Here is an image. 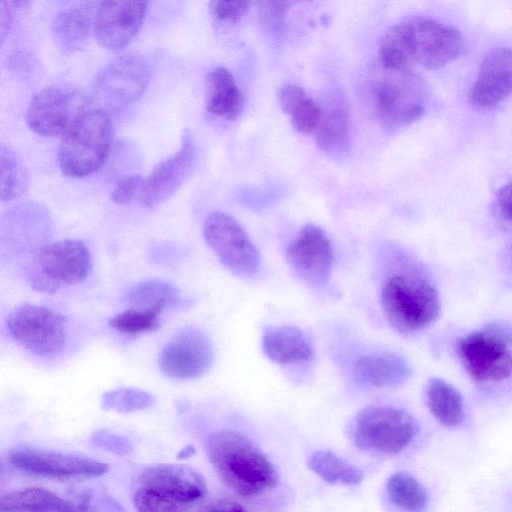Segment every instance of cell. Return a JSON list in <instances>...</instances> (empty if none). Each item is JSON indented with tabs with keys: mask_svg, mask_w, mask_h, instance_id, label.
<instances>
[{
	"mask_svg": "<svg viewBox=\"0 0 512 512\" xmlns=\"http://www.w3.org/2000/svg\"><path fill=\"white\" fill-rule=\"evenodd\" d=\"M210 463L220 479L244 498H254L272 490L277 472L266 455L243 434L223 429L206 441Z\"/></svg>",
	"mask_w": 512,
	"mask_h": 512,
	"instance_id": "1",
	"label": "cell"
},
{
	"mask_svg": "<svg viewBox=\"0 0 512 512\" xmlns=\"http://www.w3.org/2000/svg\"><path fill=\"white\" fill-rule=\"evenodd\" d=\"M206 491L205 480L196 470L181 464H158L136 478L133 504L143 512L185 511L202 500Z\"/></svg>",
	"mask_w": 512,
	"mask_h": 512,
	"instance_id": "2",
	"label": "cell"
},
{
	"mask_svg": "<svg viewBox=\"0 0 512 512\" xmlns=\"http://www.w3.org/2000/svg\"><path fill=\"white\" fill-rule=\"evenodd\" d=\"M113 126L108 112L90 108L63 135L58 161L62 173L83 178L97 172L110 152Z\"/></svg>",
	"mask_w": 512,
	"mask_h": 512,
	"instance_id": "3",
	"label": "cell"
},
{
	"mask_svg": "<svg viewBox=\"0 0 512 512\" xmlns=\"http://www.w3.org/2000/svg\"><path fill=\"white\" fill-rule=\"evenodd\" d=\"M383 313L392 327L405 334L431 326L440 314L436 289L413 275H394L381 291Z\"/></svg>",
	"mask_w": 512,
	"mask_h": 512,
	"instance_id": "4",
	"label": "cell"
},
{
	"mask_svg": "<svg viewBox=\"0 0 512 512\" xmlns=\"http://www.w3.org/2000/svg\"><path fill=\"white\" fill-rule=\"evenodd\" d=\"M386 72L372 89V109L382 128L397 130L424 114L428 91L411 69Z\"/></svg>",
	"mask_w": 512,
	"mask_h": 512,
	"instance_id": "5",
	"label": "cell"
},
{
	"mask_svg": "<svg viewBox=\"0 0 512 512\" xmlns=\"http://www.w3.org/2000/svg\"><path fill=\"white\" fill-rule=\"evenodd\" d=\"M418 424L408 412L390 407L372 405L362 409L351 425V436L360 449L395 455L413 441Z\"/></svg>",
	"mask_w": 512,
	"mask_h": 512,
	"instance_id": "6",
	"label": "cell"
},
{
	"mask_svg": "<svg viewBox=\"0 0 512 512\" xmlns=\"http://www.w3.org/2000/svg\"><path fill=\"white\" fill-rule=\"evenodd\" d=\"M393 27L412 64L438 69L455 60L462 51L460 32L434 19L417 16Z\"/></svg>",
	"mask_w": 512,
	"mask_h": 512,
	"instance_id": "7",
	"label": "cell"
},
{
	"mask_svg": "<svg viewBox=\"0 0 512 512\" xmlns=\"http://www.w3.org/2000/svg\"><path fill=\"white\" fill-rule=\"evenodd\" d=\"M92 268L86 245L65 239L41 246L29 268L31 286L40 292L54 293L62 284L84 281Z\"/></svg>",
	"mask_w": 512,
	"mask_h": 512,
	"instance_id": "8",
	"label": "cell"
},
{
	"mask_svg": "<svg viewBox=\"0 0 512 512\" xmlns=\"http://www.w3.org/2000/svg\"><path fill=\"white\" fill-rule=\"evenodd\" d=\"M510 334L498 326L459 337L458 357L467 374L479 383H495L512 375Z\"/></svg>",
	"mask_w": 512,
	"mask_h": 512,
	"instance_id": "9",
	"label": "cell"
},
{
	"mask_svg": "<svg viewBox=\"0 0 512 512\" xmlns=\"http://www.w3.org/2000/svg\"><path fill=\"white\" fill-rule=\"evenodd\" d=\"M92 100V97L75 85H50L31 100L26 115L27 125L42 136H62L92 108Z\"/></svg>",
	"mask_w": 512,
	"mask_h": 512,
	"instance_id": "10",
	"label": "cell"
},
{
	"mask_svg": "<svg viewBox=\"0 0 512 512\" xmlns=\"http://www.w3.org/2000/svg\"><path fill=\"white\" fill-rule=\"evenodd\" d=\"M6 327L15 341L42 357L60 353L67 340L65 318L42 305L24 303L15 307L6 319Z\"/></svg>",
	"mask_w": 512,
	"mask_h": 512,
	"instance_id": "11",
	"label": "cell"
},
{
	"mask_svg": "<svg viewBox=\"0 0 512 512\" xmlns=\"http://www.w3.org/2000/svg\"><path fill=\"white\" fill-rule=\"evenodd\" d=\"M151 75V65L143 55L122 54L98 72L93 83V96L107 108H125L141 97Z\"/></svg>",
	"mask_w": 512,
	"mask_h": 512,
	"instance_id": "12",
	"label": "cell"
},
{
	"mask_svg": "<svg viewBox=\"0 0 512 512\" xmlns=\"http://www.w3.org/2000/svg\"><path fill=\"white\" fill-rule=\"evenodd\" d=\"M203 236L219 261L239 276L255 274L260 265L257 248L243 227L230 215L216 211L209 214Z\"/></svg>",
	"mask_w": 512,
	"mask_h": 512,
	"instance_id": "13",
	"label": "cell"
},
{
	"mask_svg": "<svg viewBox=\"0 0 512 512\" xmlns=\"http://www.w3.org/2000/svg\"><path fill=\"white\" fill-rule=\"evenodd\" d=\"M7 461L23 472L58 480H84L104 475L108 464L52 450L23 447L11 450Z\"/></svg>",
	"mask_w": 512,
	"mask_h": 512,
	"instance_id": "14",
	"label": "cell"
},
{
	"mask_svg": "<svg viewBox=\"0 0 512 512\" xmlns=\"http://www.w3.org/2000/svg\"><path fill=\"white\" fill-rule=\"evenodd\" d=\"M213 356L208 336L198 328L185 327L163 347L159 355V368L172 379H194L209 369Z\"/></svg>",
	"mask_w": 512,
	"mask_h": 512,
	"instance_id": "15",
	"label": "cell"
},
{
	"mask_svg": "<svg viewBox=\"0 0 512 512\" xmlns=\"http://www.w3.org/2000/svg\"><path fill=\"white\" fill-rule=\"evenodd\" d=\"M150 0H100L94 34L101 47L120 51L137 35L145 20Z\"/></svg>",
	"mask_w": 512,
	"mask_h": 512,
	"instance_id": "16",
	"label": "cell"
},
{
	"mask_svg": "<svg viewBox=\"0 0 512 512\" xmlns=\"http://www.w3.org/2000/svg\"><path fill=\"white\" fill-rule=\"evenodd\" d=\"M286 258L293 270L312 284H323L330 277L334 253L324 231L315 225H306L290 242Z\"/></svg>",
	"mask_w": 512,
	"mask_h": 512,
	"instance_id": "17",
	"label": "cell"
},
{
	"mask_svg": "<svg viewBox=\"0 0 512 512\" xmlns=\"http://www.w3.org/2000/svg\"><path fill=\"white\" fill-rule=\"evenodd\" d=\"M195 158V144L191 134L186 131L178 151L157 164L144 177L138 201L144 206L152 207L173 195L191 173Z\"/></svg>",
	"mask_w": 512,
	"mask_h": 512,
	"instance_id": "18",
	"label": "cell"
},
{
	"mask_svg": "<svg viewBox=\"0 0 512 512\" xmlns=\"http://www.w3.org/2000/svg\"><path fill=\"white\" fill-rule=\"evenodd\" d=\"M512 94V49L489 51L481 60L469 92L470 103L477 109L490 110Z\"/></svg>",
	"mask_w": 512,
	"mask_h": 512,
	"instance_id": "19",
	"label": "cell"
},
{
	"mask_svg": "<svg viewBox=\"0 0 512 512\" xmlns=\"http://www.w3.org/2000/svg\"><path fill=\"white\" fill-rule=\"evenodd\" d=\"M97 5L90 0L55 15L51 24V36L62 54H74L85 46L94 32Z\"/></svg>",
	"mask_w": 512,
	"mask_h": 512,
	"instance_id": "20",
	"label": "cell"
},
{
	"mask_svg": "<svg viewBox=\"0 0 512 512\" xmlns=\"http://www.w3.org/2000/svg\"><path fill=\"white\" fill-rule=\"evenodd\" d=\"M353 376L356 382L368 387H398L410 378L411 367L403 357L397 354L373 353L362 356L356 361Z\"/></svg>",
	"mask_w": 512,
	"mask_h": 512,
	"instance_id": "21",
	"label": "cell"
},
{
	"mask_svg": "<svg viewBox=\"0 0 512 512\" xmlns=\"http://www.w3.org/2000/svg\"><path fill=\"white\" fill-rule=\"evenodd\" d=\"M205 105L208 112L227 121H233L241 114V91L233 75L225 67H215L207 73Z\"/></svg>",
	"mask_w": 512,
	"mask_h": 512,
	"instance_id": "22",
	"label": "cell"
},
{
	"mask_svg": "<svg viewBox=\"0 0 512 512\" xmlns=\"http://www.w3.org/2000/svg\"><path fill=\"white\" fill-rule=\"evenodd\" d=\"M262 349L278 364H299L311 360L313 349L303 332L292 326L271 327L263 333Z\"/></svg>",
	"mask_w": 512,
	"mask_h": 512,
	"instance_id": "23",
	"label": "cell"
},
{
	"mask_svg": "<svg viewBox=\"0 0 512 512\" xmlns=\"http://www.w3.org/2000/svg\"><path fill=\"white\" fill-rule=\"evenodd\" d=\"M350 122L345 107L338 102L322 109L321 120L314 132L317 146L330 156H340L349 146Z\"/></svg>",
	"mask_w": 512,
	"mask_h": 512,
	"instance_id": "24",
	"label": "cell"
},
{
	"mask_svg": "<svg viewBox=\"0 0 512 512\" xmlns=\"http://www.w3.org/2000/svg\"><path fill=\"white\" fill-rule=\"evenodd\" d=\"M78 504L41 487H28L4 494L0 511H74Z\"/></svg>",
	"mask_w": 512,
	"mask_h": 512,
	"instance_id": "25",
	"label": "cell"
},
{
	"mask_svg": "<svg viewBox=\"0 0 512 512\" xmlns=\"http://www.w3.org/2000/svg\"><path fill=\"white\" fill-rule=\"evenodd\" d=\"M427 406L431 414L443 425L458 426L464 419L463 399L460 392L441 378H431L425 388Z\"/></svg>",
	"mask_w": 512,
	"mask_h": 512,
	"instance_id": "26",
	"label": "cell"
},
{
	"mask_svg": "<svg viewBox=\"0 0 512 512\" xmlns=\"http://www.w3.org/2000/svg\"><path fill=\"white\" fill-rule=\"evenodd\" d=\"M280 106L290 116L292 126L300 133L315 132L321 117L322 108L298 85H286L280 93Z\"/></svg>",
	"mask_w": 512,
	"mask_h": 512,
	"instance_id": "27",
	"label": "cell"
},
{
	"mask_svg": "<svg viewBox=\"0 0 512 512\" xmlns=\"http://www.w3.org/2000/svg\"><path fill=\"white\" fill-rule=\"evenodd\" d=\"M126 299L133 308L159 315L180 301L178 289L171 283L159 279L142 281L128 292Z\"/></svg>",
	"mask_w": 512,
	"mask_h": 512,
	"instance_id": "28",
	"label": "cell"
},
{
	"mask_svg": "<svg viewBox=\"0 0 512 512\" xmlns=\"http://www.w3.org/2000/svg\"><path fill=\"white\" fill-rule=\"evenodd\" d=\"M308 468L330 484L356 485L363 472L348 460L328 450H316L307 458Z\"/></svg>",
	"mask_w": 512,
	"mask_h": 512,
	"instance_id": "29",
	"label": "cell"
},
{
	"mask_svg": "<svg viewBox=\"0 0 512 512\" xmlns=\"http://www.w3.org/2000/svg\"><path fill=\"white\" fill-rule=\"evenodd\" d=\"M29 186L27 170L9 146L0 147V197L3 202H9L26 194Z\"/></svg>",
	"mask_w": 512,
	"mask_h": 512,
	"instance_id": "30",
	"label": "cell"
},
{
	"mask_svg": "<svg viewBox=\"0 0 512 512\" xmlns=\"http://www.w3.org/2000/svg\"><path fill=\"white\" fill-rule=\"evenodd\" d=\"M386 492L393 505L405 511L420 512L428 504L425 488L407 472L392 474L387 480Z\"/></svg>",
	"mask_w": 512,
	"mask_h": 512,
	"instance_id": "31",
	"label": "cell"
},
{
	"mask_svg": "<svg viewBox=\"0 0 512 512\" xmlns=\"http://www.w3.org/2000/svg\"><path fill=\"white\" fill-rule=\"evenodd\" d=\"M155 398L147 391L138 388H117L102 396V406L106 410L129 413L149 408Z\"/></svg>",
	"mask_w": 512,
	"mask_h": 512,
	"instance_id": "32",
	"label": "cell"
},
{
	"mask_svg": "<svg viewBox=\"0 0 512 512\" xmlns=\"http://www.w3.org/2000/svg\"><path fill=\"white\" fill-rule=\"evenodd\" d=\"M109 325L123 333L151 332L159 327L158 315L137 308H130L110 319Z\"/></svg>",
	"mask_w": 512,
	"mask_h": 512,
	"instance_id": "33",
	"label": "cell"
},
{
	"mask_svg": "<svg viewBox=\"0 0 512 512\" xmlns=\"http://www.w3.org/2000/svg\"><path fill=\"white\" fill-rule=\"evenodd\" d=\"M291 0H257L259 21L269 31L278 30L286 18Z\"/></svg>",
	"mask_w": 512,
	"mask_h": 512,
	"instance_id": "34",
	"label": "cell"
},
{
	"mask_svg": "<svg viewBox=\"0 0 512 512\" xmlns=\"http://www.w3.org/2000/svg\"><path fill=\"white\" fill-rule=\"evenodd\" d=\"M251 0H210V10L215 19L235 23L247 13Z\"/></svg>",
	"mask_w": 512,
	"mask_h": 512,
	"instance_id": "35",
	"label": "cell"
},
{
	"mask_svg": "<svg viewBox=\"0 0 512 512\" xmlns=\"http://www.w3.org/2000/svg\"><path fill=\"white\" fill-rule=\"evenodd\" d=\"M92 443L100 449L116 455H128L133 451L130 440L108 430H97L91 435Z\"/></svg>",
	"mask_w": 512,
	"mask_h": 512,
	"instance_id": "36",
	"label": "cell"
},
{
	"mask_svg": "<svg viewBox=\"0 0 512 512\" xmlns=\"http://www.w3.org/2000/svg\"><path fill=\"white\" fill-rule=\"evenodd\" d=\"M143 183L144 177L141 175H130L120 179L112 190V200L117 204H128L138 200Z\"/></svg>",
	"mask_w": 512,
	"mask_h": 512,
	"instance_id": "37",
	"label": "cell"
},
{
	"mask_svg": "<svg viewBox=\"0 0 512 512\" xmlns=\"http://www.w3.org/2000/svg\"><path fill=\"white\" fill-rule=\"evenodd\" d=\"M496 200L503 218L512 222V183H507L498 189Z\"/></svg>",
	"mask_w": 512,
	"mask_h": 512,
	"instance_id": "38",
	"label": "cell"
},
{
	"mask_svg": "<svg viewBox=\"0 0 512 512\" xmlns=\"http://www.w3.org/2000/svg\"><path fill=\"white\" fill-rule=\"evenodd\" d=\"M11 4L8 0H1L0 1V34H1V43H3L10 31L11 23H12V16L10 11Z\"/></svg>",
	"mask_w": 512,
	"mask_h": 512,
	"instance_id": "39",
	"label": "cell"
},
{
	"mask_svg": "<svg viewBox=\"0 0 512 512\" xmlns=\"http://www.w3.org/2000/svg\"><path fill=\"white\" fill-rule=\"evenodd\" d=\"M245 509L246 508L239 503L230 500H217L209 503L207 507L204 508V510L207 511H243Z\"/></svg>",
	"mask_w": 512,
	"mask_h": 512,
	"instance_id": "40",
	"label": "cell"
},
{
	"mask_svg": "<svg viewBox=\"0 0 512 512\" xmlns=\"http://www.w3.org/2000/svg\"><path fill=\"white\" fill-rule=\"evenodd\" d=\"M15 8H26L32 0H8Z\"/></svg>",
	"mask_w": 512,
	"mask_h": 512,
	"instance_id": "41",
	"label": "cell"
},
{
	"mask_svg": "<svg viewBox=\"0 0 512 512\" xmlns=\"http://www.w3.org/2000/svg\"><path fill=\"white\" fill-rule=\"evenodd\" d=\"M298 1H311V0H298Z\"/></svg>",
	"mask_w": 512,
	"mask_h": 512,
	"instance_id": "42",
	"label": "cell"
}]
</instances>
